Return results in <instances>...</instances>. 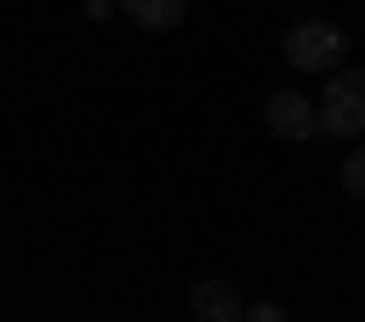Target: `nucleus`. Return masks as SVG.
Segmentation results:
<instances>
[{"mask_svg":"<svg viewBox=\"0 0 365 322\" xmlns=\"http://www.w3.org/2000/svg\"><path fill=\"white\" fill-rule=\"evenodd\" d=\"M344 51H351V37L329 15H307V22L285 29V66L292 74H329V66H344Z\"/></svg>","mask_w":365,"mask_h":322,"instance_id":"obj_2","label":"nucleus"},{"mask_svg":"<svg viewBox=\"0 0 365 322\" xmlns=\"http://www.w3.org/2000/svg\"><path fill=\"white\" fill-rule=\"evenodd\" d=\"M241 322H285V308H278V301H249V308H241Z\"/></svg>","mask_w":365,"mask_h":322,"instance_id":"obj_7","label":"nucleus"},{"mask_svg":"<svg viewBox=\"0 0 365 322\" xmlns=\"http://www.w3.org/2000/svg\"><path fill=\"white\" fill-rule=\"evenodd\" d=\"M263 125L278 139H314V103L299 96V88H278V96L263 103Z\"/></svg>","mask_w":365,"mask_h":322,"instance_id":"obj_3","label":"nucleus"},{"mask_svg":"<svg viewBox=\"0 0 365 322\" xmlns=\"http://www.w3.org/2000/svg\"><path fill=\"white\" fill-rule=\"evenodd\" d=\"M344 191L365 198V146H351V154H344Z\"/></svg>","mask_w":365,"mask_h":322,"instance_id":"obj_6","label":"nucleus"},{"mask_svg":"<svg viewBox=\"0 0 365 322\" xmlns=\"http://www.w3.org/2000/svg\"><path fill=\"white\" fill-rule=\"evenodd\" d=\"M117 15H132L139 29H175L190 15V0H117Z\"/></svg>","mask_w":365,"mask_h":322,"instance_id":"obj_5","label":"nucleus"},{"mask_svg":"<svg viewBox=\"0 0 365 322\" xmlns=\"http://www.w3.org/2000/svg\"><path fill=\"white\" fill-rule=\"evenodd\" d=\"M314 132H336V139L365 132V74L358 66H329V88L314 96Z\"/></svg>","mask_w":365,"mask_h":322,"instance_id":"obj_1","label":"nucleus"},{"mask_svg":"<svg viewBox=\"0 0 365 322\" xmlns=\"http://www.w3.org/2000/svg\"><path fill=\"white\" fill-rule=\"evenodd\" d=\"M96 322H103V315H96Z\"/></svg>","mask_w":365,"mask_h":322,"instance_id":"obj_8","label":"nucleus"},{"mask_svg":"<svg viewBox=\"0 0 365 322\" xmlns=\"http://www.w3.org/2000/svg\"><path fill=\"white\" fill-rule=\"evenodd\" d=\"M241 308H249V301H241L227 278H197L190 286V315L197 322H241Z\"/></svg>","mask_w":365,"mask_h":322,"instance_id":"obj_4","label":"nucleus"}]
</instances>
